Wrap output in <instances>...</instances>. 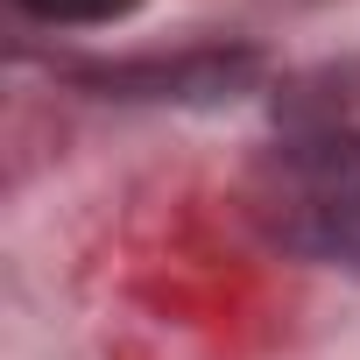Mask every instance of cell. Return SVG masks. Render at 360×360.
Wrapping results in <instances>:
<instances>
[{"instance_id":"obj_1","label":"cell","mask_w":360,"mask_h":360,"mask_svg":"<svg viewBox=\"0 0 360 360\" xmlns=\"http://www.w3.org/2000/svg\"><path fill=\"white\" fill-rule=\"evenodd\" d=\"M255 212L283 248L360 276V134L283 141L255 169Z\"/></svg>"},{"instance_id":"obj_2","label":"cell","mask_w":360,"mask_h":360,"mask_svg":"<svg viewBox=\"0 0 360 360\" xmlns=\"http://www.w3.org/2000/svg\"><path fill=\"white\" fill-rule=\"evenodd\" d=\"M22 8H36L43 22H113L134 0H22Z\"/></svg>"}]
</instances>
